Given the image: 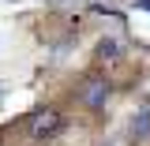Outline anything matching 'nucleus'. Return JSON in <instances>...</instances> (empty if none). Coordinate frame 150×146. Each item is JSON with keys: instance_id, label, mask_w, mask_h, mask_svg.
<instances>
[{"instance_id": "obj_1", "label": "nucleus", "mask_w": 150, "mask_h": 146, "mask_svg": "<svg viewBox=\"0 0 150 146\" xmlns=\"http://www.w3.org/2000/svg\"><path fill=\"white\" fill-rule=\"evenodd\" d=\"M109 94H112L109 79H105V75H90V79H83V86H79V101H83L86 109H105Z\"/></svg>"}, {"instance_id": "obj_2", "label": "nucleus", "mask_w": 150, "mask_h": 146, "mask_svg": "<svg viewBox=\"0 0 150 146\" xmlns=\"http://www.w3.org/2000/svg\"><path fill=\"white\" fill-rule=\"evenodd\" d=\"M26 124H30V135H34V139H53V135L64 131V116L56 109H34Z\"/></svg>"}, {"instance_id": "obj_3", "label": "nucleus", "mask_w": 150, "mask_h": 146, "mask_svg": "<svg viewBox=\"0 0 150 146\" xmlns=\"http://www.w3.org/2000/svg\"><path fill=\"white\" fill-rule=\"evenodd\" d=\"M131 131H135V139H146V135H150V109H143L139 116H135Z\"/></svg>"}, {"instance_id": "obj_4", "label": "nucleus", "mask_w": 150, "mask_h": 146, "mask_svg": "<svg viewBox=\"0 0 150 146\" xmlns=\"http://www.w3.org/2000/svg\"><path fill=\"white\" fill-rule=\"evenodd\" d=\"M116 53H120L116 41H101V45H98V60H116Z\"/></svg>"}]
</instances>
